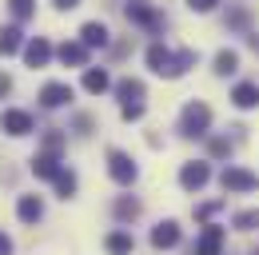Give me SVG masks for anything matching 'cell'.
Returning a JSON list of instances; mask_svg holds the SVG:
<instances>
[{"label": "cell", "instance_id": "4316f807", "mask_svg": "<svg viewBox=\"0 0 259 255\" xmlns=\"http://www.w3.org/2000/svg\"><path fill=\"white\" fill-rule=\"evenodd\" d=\"M207 152H211V156H231V140H220V136L207 140Z\"/></svg>", "mask_w": 259, "mask_h": 255}, {"label": "cell", "instance_id": "277c9868", "mask_svg": "<svg viewBox=\"0 0 259 255\" xmlns=\"http://www.w3.org/2000/svg\"><path fill=\"white\" fill-rule=\"evenodd\" d=\"M108 176L116 180V184H136V176H140V167L132 163V156L128 152H108Z\"/></svg>", "mask_w": 259, "mask_h": 255}, {"label": "cell", "instance_id": "9a60e30c", "mask_svg": "<svg viewBox=\"0 0 259 255\" xmlns=\"http://www.w3.org/2000/svg\"><path fill=\"white\" fill-rule=\"evenodd\" d=\"M16 216L20 223H36L44 216V203H40V195H20V203H16Z\"/></svg>", "mask_w": 259, "mask_h": 255}, {"label": "cell", "instance_id": "484cf974", "mask_svg": "<svg viewBox=\"0 0 259 255\" xmlns=\"http://www.w3.org/2000/svg\"><path fill=\"white\" fill-rule=\"evenodd\" d=\"M235 227H243V231H255V227H259V211H239V216H235Z\"/></svg>", "mask_w": 259, "mask_h": 255}, {"label": "cell", "instance_id": "d4e9b609", "mask_svg": "<svg viewBox=\"0 0 259 255\" xmlns=\"http://www.w3.org/2000/svg\"><path fill=\"white\" fill-rule=\"evenodd\" d=\"M60 148H64V136H60V132H48V136H44V152H48V156H60Z\"/></svg>", "mask_w": 259, "mask_h": 255}, {"label": "cell", "instance_id": "30bf717a", "mask_svg": "<svg viewBox=\"0 0 259 255\" xmlns=\"http://www.w3.org/2000/svg\"><path fill=\"white\" fill-rule=\"evenodd\" d=\"M24 60H28V68H44V64L52 60V44H48L44 36L28 40V44H24Z\"/></svg>", "mask_w": 259, "mask_h": 255}, {"label": "cell", "instance_id": "ffe728a7", "mask_svg": "<svg viewBox=\"0 0 259 255\" xmlns=\"http://www.w3.org/2000/svg\"><path fill=\"white\" fill-rule=\"evenodd\" d=\"M132 247H136V239H132L128 231H112L108 235V251L112 255H132Z\"/></svg>", "mask_w": 259, "mask_h": 255}, {"label": "cell", "instance_id": "836d02e7", "mask_svg": "<svg viewBox=\"0 0 259 255\" xmlns=\"http://www.w3.org/2000/svg\"><path fill=\"white\" fill-rule=\"evenodd\" d=\"M4 92H12V80H8V76H0V96Z\"/></svg>", "mask_w": 259, "mask_h": 255}, {"label": "cell", "instance_id": "5b68a950", "mask_svg": "<svg viewBox=\"0 0 259 255\" xmlns=\"http://www.w3.org/2000/svg\"><path fill=\"white\" fill-rule=\"evenodd\" d=\"M220 184H224V191H255L259 188V176H255V172H247V167H224Z\"/></svg>", "mask_w": 259, "mask_h": 255}, {"label": "cell", "instance_id": "7a4b0ae2", "mask_svg": "<svg viewBox=\"0 0 259 255\" xmlns=\"http://www.w3.org/2000/svg\"><path fill=\"white\" fill-rule=\"evenodd\" d=\"M207 128H211V108H207L203 100H192V104L180 112V136L195 140V136H207Z\"/></svg>", "mask_w": 259, "mask_h": 255}, {"label": "cell", "instance_id": "2e32d148", "mask_svg": "<svg viewBox=\"0 0 259 255\" xmlns=\"http://www.w3.org/2000/svg\"><path fill=\"white\" fill-rule=\"evenodd\" d=\"M231 104L243 108V112L255 108V104H259V84H235V88H231Z\"/></svg>", "mask_w": 259, "mask_h": 255}, {"label": "cell", "instance_id": "ba28073f", "mask_svg": "<svg viewBox=\"0 0 259 255\" xmlns=\"http://www.w3.org/2000/svg\"><path fill=\"white\" fill-rule=\"evenodd\" d=\"M0 128H4L8 136H28V132H32V116L20 112V108H8V112L0 116Z\"/></svg>", "mask_w": 259, "mask_h": 255}, {"label": "cell", "instance_id": "8fae6325", "mask_svg": "<svg viewBox=\"0 0 259 255\" xmlns=\"http://www.w3.org/2000/svg\"><path fill=\"white\" fill-rule=\"evenodd\" d=\"M68 100H72V88L60 84V80H52V84L40 88V104H44V108H64Z\"/></svg>", "mask_w": 259, "mask_h": 255}, {"label": "cell", "instance_id": "1f68e13d", "mask_svg": "<svg viewBox=\"0 0 259 255\" xmlns=\"http://www.w3.org/2000/svg\"><path fill=\"white\" fill-rule=\"evenodd\" d=\"M0 255H12V239H8L4 231H0Z\"/></svg>", "mask_w": 259, "mask_h": 255}, {"label": "cell", "instance_id": "7402d4cb", "mask_svg": "<svg viewBox=\"0 0 259 255\" xmlns=\"http://www.w3.org/2000/svg\"><path fill=\"white\" fill-rule=\"evenodd\" d=\"M239 68V52H231V48H224L220 56H215V76H231Z\"/></svg>", "mask_w": 259, "mask_h": 255}, {"label": "cell", "instance_id": "ac0fdd59", "mask_svg": "<svg viewBox=\"0 0 259 255\" xmlns=\"http://www.w3.org/2000/svg\"><path fill=\"white\" fill-rule=\"evenodd\" d=\"M108 88H112V80H108L104 68H88V72H84V92L100 96V92H108Z\"/></svg>", "mask_w": 259, "mask_h": 255}, {"label": "cell", "instance_id": "4dcf8cb0", "mask_svg": "<svg viewBox=\"0 0 259 255\" xmlns=\"http://www.w3.org/2000/svg\"><path fill=\"white\" fill-rule=\"evenodd\" d=\"M227 24H231V28H243V24H247V12H231Z\"/></svg>", "mask_w": 259, "mask_h": 255}, {"label": "cell", "instance_id": "cb8c5ba5", "mask_svg": "<svg viewBox=\"0 0 259 255\" xmlns=\"http://www.w3.org/2000/svg\"><path fill=\"white\" fill-rule=\"evenodd\" d=\"M8 8H12L16 20H28V16L36 12V0H8Z\"/></svg>", "mask_w": 259, "mask_h": 255}, {"label": "cell", "instance_id": "8992f818", "mask_svg": "<svg viewBox=\"0 0 259 255\" xmlns=\"http://www.w3.org/2000/svg\"><path fill=\"white\" fill-rule=\"evenodd\" d=\"M224 239H227L224 227H220V223H207V227L199 231V239H195V251L192 255H220V251H224Z\"/></svg>", "mask_w": 259, "mask_h": 255}, {"label": "cell", "instance_id": "e0dca14e", "mask_svg": "<svg viewBox=\"0 0 259 255\" xmlns=\"http://www.w3.org/2000/svg\"><path fill=\"white\" fill-rule=\"evenodd\" d=\"M32 172L40 176V180H56V176H60L64 167H60V159H56V156H48V152H40V156L32 159Z\"/></svg>", "mask_w": 259, "mask_h": 255}, {"label": "cell", "instance_id": "f546056e", "mask_svg": "<svg viewBox=\"0 0 259 255\" xmlns=\"http://www.w3.org/2000/svg\"><path fill=\"white\" fill-rule=\"evenodd\" d=\"M220 211V203H203V207H195V220H207V216H215Z\"/></svg>", "mask_w": 259, "mask_h": 255}, {"label": "cell", "instance_id": "3957f363", "mask_svg": "<svg viewBox=\"0 0 259 255\" xmlns=\"http://www.w3.org/2000/svg\"><path fill=\"white\" fill-rule=\"evenodd\" d=\"M124 16H128L132 24H140V28H148V32H160L163 28V16L148 4V0H128L124 4Z\"/></svg>", "mask_w": 259, "mask_h": 255}, {"label": "cell", "instance_id": "9c48e42d", "mask_svg": "<svg viewBox=\"0 0 259 255\" xmlns=\"http://www.w3.org/2000/svg\"><path fill=\"white\" fill-rule=\"evenodd\" d=\"M176 243H180V223H176V220H163V223L152 227V247H156V251L176 247Z\"/></svg>", "mask_w": 259, "mask_h": 255}, {"label": "cell", "instance_id": "d6a6232c", "mask_svg": "<svg viewBox=\"0 0 259 255\" xmlns=\"http://www.w3.org/2000/svg\"><path fill=\"white\" fill-rule=\"evenodd\" d=\"M76 4H80V0H56V8H60V12H68V8H76Z\"/></svg>", "mask_w": 259, "mask_h": 255}, {"label": "cell", "instance_id": "d6986e66", "mask_svg": "<svg viewBox=\"0 0 259 255\" xmlns=\"http://www.w3.org/2000/svg\"><path fill=\"white\" fill-rule=\"evenodd\" d=\"M136 216H140V199L120 195V199H116V220H120V223H132Z\"/></svg>", "mask_w": 259, "mask_h": 255}, {"label": "cell", "instance_id": "6da1fadb", "mask_svg": "<svg viewBox=\"0 0 259 255\" xmlns=\"http://www.w3.org/2000/svg\"><path fill=\"white\" fill-rule=\"evenodd\" d=\"M195 60H199V52H192V48H184V52H171L167 44H152L148 48V68L156 76H167V80H180L188 68H195Z\"/></svg>", "mask_w": 259, "mask_h": 255}, {"label": "cell", "instance_id": "52a82bcc", "mask_svg": "<svg viewBox=\"0 0 259 255\" xmlns=\"http://www.w3.org/2000/svg\"><path fill=\"white\" fill-rule=\"evenodd\" d=\"M207 180H211V167H207L203 159H192V163L180 167V188H184V191H199Z\"/></svg>", "mask_w": 259, "mask_h": 255}, {"label": "cell", "instance_id": "5bb4252c", "mask_svg": "<svg viewBox=\"0 0 259 255\" xmlns=\"http://www.w3.org/2000/svg\"><path fill=\"white\" fill-rule=\"evenodd\" d=\"M116 96L124 100V108H128V104H144V80H136V76L120 80V84H116Z\"/></svg>", "mask_w": 259, "mask_h": 255}, {"label": "cell", "instance_id": "83f0119b", "mask_svg": "<svg viewBox=\"0 0 259 255\" xmlns=\"http://www.w3.org/2000/svg\"><path fill=\"white\" fill-rule=\"evenodd\" d=\"M120 116H124V120H144V104H128V108H120Z\"/></svg>", "mask_w": 259, "mask_h": 255}, {"label": "cell", "instance_id": "4fadbf2b", "mask_svg": "<svg viewBox=\"0 0 259 255\" xmlns=\"http://www.w3.org/2000/svg\"><path fill=\"white\" fill-rule=\"evenodd\" d=\"M56 56H60V64H72V68H84V64H88V48H84V44H76V40H72V44H60V48H56Z\"/></svg>", "mask_w": 259, "mask_h": 255}, {"label": "cell", "instance_id": "44dd1931", "mask_svg": "<svg viewBox=\"0 0 259 255\" xmlns=\"http://www.w3.org/2000/svg\"><path fill=\"white\" fill-rule=\"evenodd\" d=\"M20 48H24L20 44V28H0V56H12Z\"/></svg>", "mask_w": 259, "mask_h": 255}, {"label": "cell", "instance_id": "603a6c76", "mask_svg": "<svg viewBox=\"0 0 259 255\" xmlns=\"http://www.w3.org/2000/svg\"><path fill=\"white\" fill-rule=\"evenodd\" d=\"M52 184H56V195H64V199H68V195H76V172H68V167H64Z\"/></svg>", "mask_w": 259, "mask_h": 255}, {"label": "cell", "instance_id": "f1b7e54d", "mask_svg": "<svg viewBox=\"0 0 259 255\" xmlns=\"http://www.w3.org/2000/svg\"><path fill=\"white\" fill-rule=\"evenodd\" d=\"M215 4H220V0H188V8H192V12H211Z\"/></svg>", "mask_w": 259, "mask_h": 255}, {"label": "cell", "instance_id": "7c38bea8", "mask_svg": "<svg viewBox=\"0 0 259 255\" xmlns=\"http://www.w3.org/2000/svg\"><path fill=\"white\" fill-rule=\"evenodd\" d=\"M80 44H84V48H104V44H108V24H104V20H88V24L80 28Z\"/></svg>", "mask_w": 259, "mask_h": 255}]
</instances>
